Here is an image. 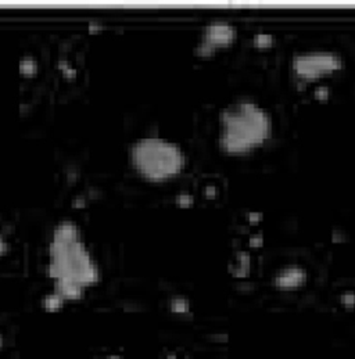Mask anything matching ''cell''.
<instances>
[{"mask_svg":"<svg viewBox=\"0 0 355 359\" xmlns=\"http://www.w3.org/2000/svg\"><path fill=\"white\" fill-rule=\"evenodd\" d=\"M49 275L56 280H74L81 286L98 280V269L81 240L68 243L52 242Z\"/></svg>","mask_w":355,"mask_h":359,"instance_id":"1","label":"cell"},{"mask_svg":"<svg viewBox=\"0 0 355 359\" xmlns=\"http://www.w3.org/2000/svg\"><path fill=\"white\" fill-rule=\"evenodd\" d=\"M268 131V122L261 110L251 104L230 108L222 119V142L233 151L251 149L261 143Z\"/></svg>","mask_w":355,"mask_h":359,"instance_id":"2","label":"cell"},{"mask_svg":"<svg viewBox=\"0 0 355 359\" xmlns=\"http://www.w3.org/2000/svg\"><path fill=\"white\" fill-rule=\"evenodd\" d=\"M131 157L135 168L151 181L167 179L182 167L181 151L171 143L159 139L137 142L132 149Z\"/></svg>","mask_w":355,"mask_h":359,"instance_id":"3","label":"cell"},{"mask_svg":"<svg viewBox=\"0 0 355 359\" xmlns=\"http://www.w3.org/2000/svg\"><path fill=\"white\" fill-rule=\"evenodd\" d=\"M56 293H58L64 300L78 298L84 293V286L76 283L74 280L60 279L56 280Z\"/></svg>","mask_w":355,"mask_h":359,"instance_id":"4","label":"cell"},{"mask_svg":"<svg viewBox=\"0 0 355 359\" xmlns=\"http://www.w3.org/2000/svg\"><path fill=\"white\" fill-rule=\"evenodd\" d=\"M76 240H81L80 230L71 222H64V224L58 225L54 230V234H53V242L68 243L76 242Z\"/></svg>","mask_w":355,"mask_h":359,"instance_id":"5","label":"cell"},{"mask_svg":"<svg viewBox=\"0 0 355 359\" xmlns=\"http://www.w3.org/2000/svg\"><path fill=\"white\" fill-rule=\"evenodd\" d=\"M37 63L32 57H24L19 61V72L23 75H33L36 74Z\"/></svg>","mask_w":355,"mask_h":359,"instance_id":"6","label":"cell"},{"mask_svg":"<svg viewBox=\"0 0 355 359\" xmlns=\"http://www.w3.org/2000/svg\"><path fill=\"white\" fill-rule=\"evenodd\" d=\"M63 303H64V298L61 297L58 293H50L47 294V295H45L43 297V307L47 308V309H56V308H60L61 305H63Z\"/></svg>","mask_w":355,"mask_h":359,"instance_id":"7","label":"cell"},{"mask_svg":"<svg viewBox=\"0 0 355 359\" xmlns=\"http://www.w3.org/2000/svg\"><path fill=\"white\" fill-rule=\"evenodd\" d=\"M6 250H7V243L5 242V238L0 236V255H2L3 252H6Z\"/></svg>","mask_w":355,"mask_h":359,"instance_id":"8","label":"cell"},{"mask_svg":"<svg viewBox=\"0 0 355 359\" xmlns=\"http://www.w3.org/2000/svg\"><path fill=\"white\" fill-rule=\"evenodd\" d=\"M108 359H120V358H117V356H110Z\"/></svg>","mask_w":355,"mask_h":359,"instance_id":"9","label":"cell"},{"mask_svg":"<svg viewBox=\"0 0 355 359\" xmlns=\"http://www.w3.org/2000/svg\"><path fill=\"white\" fill-rule=\"evenodd\" d=\"M2 343H3V338H2V336H0V345H2Z\"/></svg>","mask_w":355,"mask_h":359,"instance_id":"10","label":"cell"}]
</instances>
